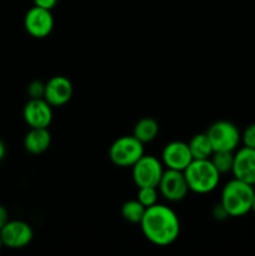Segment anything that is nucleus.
I'll return each instance as SVG.
<instances>
[{"label":"nucleus","instance_id":"f257e3e1","mask_svg":"<svg viewBox=\"0 0 255 256\" xmlns=\"http://www.w3.org/2000/svg\"><path fill=\"white\" fill-rule=\"evenodd\" d=\"M140 228L148 242L156 246H169L180 235V220L172 208L155 204L146 208Z\"/></svg>","mask_w":255,"mask_h":256},{"label":"nucleus","instance_id":"f03ea898","mask_svg":"<svg viewBox=\"0 0 255 256\" xmlns=\"http://www.w3.org/2000/svg\"><path fill=\"white\" fill-rule=\"evenodd\" d=\"M255 189L252 185L232 179L224 185L220 195V204L232 218L244 216L252 209Z\"/></svg>","mask_w":255,"mask_h":256},{"label":"nucleus","instance_id":"7ed1b4c3","mask_svg":"<svg viewBox=\"0 0 255 256\" xmlns=\"http://www.w3.org/2000/svg\"><path fill=\"white\" fill-rule=\"evenodd\" d=\"M184 175L190 192L196 194H209L214 192L222 176L210 159L192 160L184 170Z\"/></svg>","mask_w":255,"mask_h":256},{"label":"nucleus","instance_id":"20e7f679","mask_svg":"<svg viewBox=\"0 0 255 256\" xmlns=\"http://www.w3.org/2000/svg\"><path fill=\"white\" fill-rule=\"evenodd\" d=\"M144 155V144L134 135L120 136L110 145L109 159L120 168H132Z\"/></svg>","mask_w":255,"mask_h":256},{"label":"nucleus","instance_id":"39448f33","mask_svg":"<svg viewBox=\"0 0 255 256\" xmlns=\"http://www.w3.org/2000/svg\"><path fill=\"white\" fill-rule=\"evenodd\" d=\"M206 134L214 152H235L242 142L239 128L228 120L215 122L208 128Z\"/></svg>","mask_w":255,"mask_h":256},{"label":"nucleus","instance_id":"423d86ee","mask_svg":"<svg viewBox=\"0 0 255 256\" xmlns=\"http://www.w3.org/2000/svg\"><path fill=\"white\" fill-rule=\"evenodd\" d=\"M164 172V164L154 155H142L132 166V176L138 188L156 186Z\"/></svg>","mask_w":255,"mask_h":256},{"label":"nucleus","instance_id":"0eeeda50","mask_svg":"<svg viewBox=\"0 0 255 256\" xmlns=\"http://www.w3.org/2000/svg\"><path fill=\"white\" fill-rule=\"evenodd\" d=\"M158 190H159V194L170 202H182L190 192L184 172L172 169L164 170L159 185H158Z\"/></svg>","mask_w":255,"mask_h":256},{"label":"nucleus","instance_id":"6e6552de","mask_svg":"<svg viewBox=\"0 0 255 256\" xmlns=\"http://www.w3.org/2000/svg\"><path fill=\"white\" fill-rule=\"evenodd\" d=\"M2 245L9 249H22L32 242L34 230L22 220H9L0 230Z\"/></svg>","mask_w":255,"mask_h":256},{"label":"nucleus","instance_id":"1a4fd4ad","mask_svg":"<svg viewBox=\"0 0 255 256\" xmlns=\"http://www.w3.org/2000/svg\"><path fill=\"white\" fill-rule=\"evenodd\" d=\"M24 28L28 34L35 39H44L52 34L54 29V16L52 10L39 6L30 8L24 18Z\"/></svg>","mask_w":255,"mask_h":256},{"label":"nucleus","instance_id":"9d476101","mask_svg":"<svg viewBox=\"0 0 255 256\" xmlns=\"http://www.w3.org/2000/svg\"><path fill=\"white\" fill-rule=\"evenodd\" d=\"M192 160L194 159L188 142L180 140L170 142L169 144L165 145L162 152V162L166 169L184 172Z\"/></svg>","mask_w":255,"mask_h":256},{"label":"nucleus","instance_id":"9b49d317","mask_svg":"<svg viewBox=\"0 0 255 256\" xmlns=\"http://www.w3.org/2000/svg\"><path fill=\"white\" fill-rule=\"evenodd\" d=\"M74 94V86L70 79L62 75L52 76L45 82L44 99L52 106H62L68 104Z\"/></svg>","mask_w":255,"mask_h":256},{"label":"nucleus","instance_id":"f8f14e48","mask_svg":"<svg viewBox=\"0 0 255 256\" xmlns=\"http://www.w3.org/2000/svg\"><path fill=\"white\" fill-rule=\"evenodd\" d=\"M22 118L30 128H48L52 122V106L45 99H30L22 109Z\"/></svg>","mask_w":255,"mask_h":256},{"label":"nucleus","instance_id":"ddd939ff","mask_svg":"<svg viewBox=\"0 0 255 256\" xmlns=\"http://www.w3.org/2000/svg\"><path fill=\"white\" fill-rule=\"evenodd\" d=\"M235 179L255 185V149L242 146L234 152V165L232 170Z\"/></svg>","mask_w":255,"mask_h":256},{"label":"nucleus","instance_id":"4468645a","mask_svg":"<svg viewBox=\"0 0 255 256\" xmlns=\"http://www.w3.org/2000/svg\"><path fill=\"white\" fill-rule=\"evenodd\" d=\"M52 144V134L48 128H30L24 138V148L32 155L46 152Z\"/></svg>","mask_w":255,"mask_h":256},{"label":"nucleus","instance_id":"2eb2a0df","mask_svg":"<svg viewBox=\"0 0 255 256\" xmlns=\"http://www.w3.org/2000/svg\"><path fill=\"white\" fill-rule=\"evenodd\" d=\"M158 134H159V122L152 118H142L132 129V135L142 144L152 142V140L156 139Z\"/></svg>","mask_w":255,"mask_h":256},{"label":"nucleus","instance_id":"dca6fc26","mask_svg":"<svg viewBox=\"0 0 255 256\" xmlns=\"http://www.w3.org/2000/svg\"><path fill=\"white\" fill-rule=\"evenodd\" d=\"M188 145H189L190 152H192L194 160L210 159V156L214 152V149H212V145L206 132H199V134L194 135L190 139V142H188Z\"/></svg>","mask_w":255,"mask_h":256},{"label":"nucleus","instance_id":"f3484780","mask_svg":"<svg viewBox=\"0 0 255 256\" xmlns=\"http://www.w3.org/2000/svg\"><path fill=\"white\" fill-rule=\"evenodd\" d=\"M145 210L146 208L142 204V202H138V199L134 200H128L124 204L122 205V216L128 222H132V224H140L142 216L145 214Z\"/></svg>","mask_w":255,"mask_h":256},{"label":"nucleus","instance_id":"a211bd4d","mask_svg":"<svg viewBox=\"0 0 255 256\" xmlns=\"http://www.w3.org/2000/svg\"><path fill=\"white\" fill-rule=\"evenodd\" d=\"M210 162L222 175L232 172L234 165V152H214L210 156Z\"/></svg>","mask_w":255,"mask_h":256},{"label":"nucleus","instance_id":"6ab92c4d","mask_svg":"<svg viewBox=\"0 0 255 256\" xmlns=\"http://www.w3.org/2000/svg\"><path fill=\"white\" fill-rule=\"evenodd\" d=\"M159 195V190H158L156 186H142L138 190L136 199L145 208H150L152 205L158 204Z\"/></svg>","mask_w":255,"mask_h":256},{"label":"nucleus","instance_id":"aec40b11","mask_svg":"<svg viewBox=\"0 0 255 256\" xmlns=\"http://www.w3.org/2000/svg\"><path fill=\"white\" fill-rule=\"evenodd\" d=\"M28 95L30 99H44L45 82L39 79L30 82V84L28 85Z\"/></svg>","mask_w":255,"mask_h":256},{"label":"nucleus","instance_id":"412c9836","mask_svg":"<svg viewBox=\"0 0 255 256\" xmlns=\"http://www.w3.org/2000/svg\"><path fill=\"white\" fill-rule=\"evenodd\" d=\"M242 142L244 146L255 149V122L248 125L242 132Z\"/></svg>","mask_w":255,"mask_h":256},{"label":"nucleus","instance_id":"4be33fe9","mask_svg":"<svg viewBox=\"0 0 255 256\" xmlns=\"http://www.w3.org/2000/svg\"><path fill=\"white\" fill-rule=\"evenodd\" d=\"M212 216L216 220H225L226 218H229V215H228L226 210H225L224 208H222V205L219 202V204L215 205L214 209H212Z\"/></svg>","mask_w":255,"mask_h":256},{"label":"nucleus","instance_id":"5701e85b","mask_svg":"<svg viewBox=\"0 0 255 256\" xmlns=\"http://www.w3.org/2000/svg\"><path fill=\"white\" fill-rule=\"evenodd\" d=\"M35 6L42 8V9L52 10L58 4V0H32Z\"/></svg>","mask_w":255,"mask_h":256},{"label":"nucleus","instance_id":"b1692460","mask_svg":"<svg viewBox=\"0 0 255 256\" xmlns=\"http://www.w3.org/2000/svg\"><path fill=\"white\" fill-rule=\"evenodd\" d=\"M8 222H9V212H8L6 208L0 205V230L2 229V226H4Z\"/></svg>","mask_w":255,"mask_h":256},{"label":"nucleus","instance_id":"393cba45","mask_svg":"<svg viewBox=\"0 0 255 256\" xmlns=\"http://www.w3.org/2000/svg\"><path fill=\"white\" fill-rule=\"evenodd\" d=\"M5 155H6V145H5V142L0 139V162L4 160Z\"/></svg>","mask_w":255,"mask_h":256},{"label":"nucleus","instance_id":"a878e982","mask_svg":"<svg viewBox=\"0 0 255 256\" xmlns=\"http://www.w3.org/2000/svg\"><path fill=\"white\" fill-rule=\"evenodd\" d=\"M252 212H255V194H254V200H252Z\"/></svg>","mask_w":255,"mask_h":256},{"label":"nucleus","instance_id":"bb28decb","mask_svg":"<svg viewBox=\"0 0 255 256\" xmlns=\"http://www.w3.org/2000/svg\"><path fill=\"white\" fill-rule=\"evenodd\" d=\"M4 246V245H2V238H0V250H2V248Z\"/></svg>","mask_w":255,"mask_h":256}]
</instances>
